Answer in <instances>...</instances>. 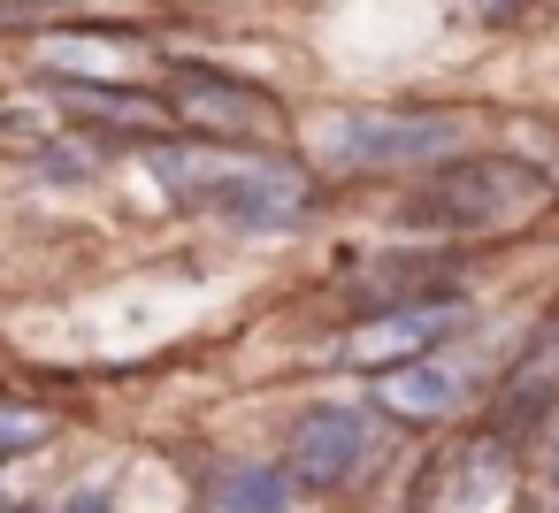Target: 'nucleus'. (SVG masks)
<instances>
[{"instance_id": "dca6fc26", "label": "nucleus", "mask_w": 559, "mask_h": 513, "mask_svg": "<svg viewBox=\"0 0 559 513\" xmlns=\"http://www.w3.org/2000/svg\"><path fill=\"white\" fill-rule=\"evenodd\" d=\"M475 16H513V9H528V0H467Z\"/></svg>"}, {"instance_id": "f257e3e1", "label": "nucleus", "mask_w": 559, "mask_h": 513, "mask_svg": "<svg viewBox=\"0 0 559 513\" xmlns=\"http://www.w3.org/2000/svg\"><path fill=\"white\" fill-rule=\"evenodd\" d=\"M146 169L192 200V207H215L223 223L238 230H284L314 207V177L307 162L292 154H269V146H223V139H146Z\"/></svg>"}, {"instance_id": "f8f14e48", "label": "nucleus", "mask_w": 559, "mask_h": 513, "mask_svg": "<svg viewBox=\"0 0 559 513\" xmlns=\"http://www.w3.org/2000/svg\"><path fill=\"white\" fill-rule=\"evenodd\" d=\"M551 398H559V314L528 337V353L506 368V391H498V414L506 421H536V414H551Z\"/></svg>"}, {"instance_id": "4468645a", "label": "nucleus", "mask_w": 559, "mask_h": 513, "mask_svg": "<svg viewBox=\"0 0 559 513\" xmlns=\"http://www.w3.org/2000/svg\"><path fill=\"white\" fill-rule=\"evenodd\" d=\"M47 437H55V414H47V406H32V398H0V467L47 452Z\"/></svg>"}, {"instance_id": "0eeeda50", "label": "nucleus", "mask_w": 559, "mask_h": 513, "mask_svg": "<svg viewBox=\"0 0 559 513\" xmlns=\"http://www.w3.org/2000/svg\"><path fill=\"white\" fill-rule=\"evenodd\" d=\"M32 62H39V77H62V85H131V77L154 70V39L123 32V24H100V16H78V24L39 32Z\"/></svg>"}, {"instance_id": "7ed1b4c3", "label": "nucleus", "mask_w": 559, "mask_h": 513, "mask_svg": "<svg viewBox=\"0 0 559 513\" xmlns=\"http://www.w3.org/2000/svg\"><path fill=\"white\" fill-rule=\"evenodd\" d=\"M536 200H544V169H536V162H513V154H452V162H437L429 184L406 200V223L483 238V230L521 223Z\"/></svg>"}, {"instance_id": "ddd939ff", "label": "nucleus", "mask_w": 559, "mask_h": 513, "mask_svg": "<svg viewBox=\"0 0 559 513\" xmlns=\"http://www.w3.org/2000/svg\"><path fill=\"white\" fill-rule=\"evenodd\" d=\"M368 307H399V299H444L452 291V261H421V253H399V261H376L353 276Z\"/></svg>"}, {"instance_id": "6e6552de", "label": "nucleus", "mask_w": 559, "mask_h": 513, "mask_svg": "<svg viewBox=\"0 0 559 513\" xmlns=\"http://www.w3.org/2000/svg\"><path fill=\"white\" fill-rule=\"evenodd\" d=\"M460 299L444 291V299H399V307H368L353 330H345V345H337V360L345 368H399V360H421V353H437L444 337H460Z\"/></svg>"}, {"instance_id": "1a4fd4ad", "label": "nucleus", "mask_w": 559, "mask_h": 513, "mask_svg": "<svg viewBox=\"0 0 559 513\" xmlns=\"http://www.w3.org/2000/svg\"><path fill=\"white\" fill-rule=\"evenodd\" d=\"M368 398H376L391 421H444V414H460V406H467V375H460V368H444L437 353H421V360L376 368Z\"/></svg>"}, {"instance_id": "39448f33", "label": "nucleus", "mask_w": 559, "mask_h": 513, "mask_svg": "<svg viewBox=\"0 0 559 513\" xmlns=\"http://www.w3.org/2000/svg\"><path fill=\"white\" fill-rule=\"evenodd\" d=\"M162 100H169V123H177V131L223 139V146H276V139L292 131V108H284L269 85L230 77V70H207V62L169 70Z\"/></svg>"}, {"instance_id": "2eb2a0df", "label": "nucleus", "mask_w": 559, "mask_h": 513, "mask_svg": "<svg viewBox=\"0 0 559 513\" xmlns=\"http://www.w3.org/2000/svg\"><path fill=\"white\" fill-rule=\"evenodd\" d=\"M55 513H116V498H108V490H70Z\"/></svg>"}, {"instance_id": "9d476101", "label": "nucleus", "mask_w": 559, "mask_h": 513, "mask_svg": "<svg viewBox=\"0 0 559 513\" xmlns=\"http://www.w3.org/2000/svg\"><path fill=\"white\" fill-rule=\"evenodd\" d=\"M47 93L62 100V116H85V123H108V131H123V139H169L177 123H169V100L162 93H139V85H62V77H47Z\"/></svg>"}, {"instance_id": "20e7f679", "label": "nucleus", "mask_w": 559, "mask_h": 513, "mask_svg": "<svg viewBox=\"0 0 559 513\" xmlns=\"http://www.w3.org/2000/svg\"><path fill=\"white\" fill-rule=\"evenodd\" d=\"M460 108H345L330 116V162L337 169H437L467 146Z\"/></svg>"}, {"instance_id": "9b49d317", "label": "nucleus", "mask_w": 559, "mask_h": 513, "mask_svg": "<svg viewBox=\"0 0 559 513\" xmlns=\"http://www.w3.org/2000/svg\"><path fill=\"white\" fill-rule=\"evenodd\" d=\"M207 505L215 513H292L299 490H292L284 460H230L207 475Z\"/></svg>"}, {"instance_id": "f03ea898", "label": "nucleus", "mask_w": 559, "mask_h": 513, "mask_svg": "<svg viewBox=\"0 0 559 513\" xmlns=\"http://www.w3.org/2000/svg\"><path fill=\"white\" fill-rule=\"evenodd\" d=\"M391 414L376 398H314L284 437V475L299 498H345L391 460Z\"/></svg>"}, {"instance_id": "423d86ee", "label": "nucleus", "mask_w": 559, "mask_h": 513, "mask_svg": "<svg viewBox=\"0 0 559 513\" xmlns=\"http://www.w3.org/2000/svg\"><path fill=\"white\" fill-rule=\"evenodd\" d=\"M513 498H521V444L506 421L452 437L421 467V513H506Z\"/></svg>"}]
</instances>
